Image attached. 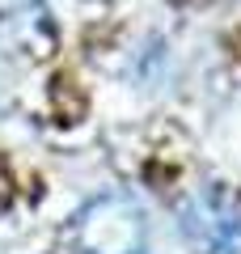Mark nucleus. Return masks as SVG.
<instances>
[{"instance_id":"nucleus-1","label":"nucleus","mask_w":241,"mask_h":254,"mask_svg":"<svg viewBox=\"0 0 241 254\" xmlns=\"http://www.w3.org/2000/svg\"><path fill=\"white\" fill-rule=\"evenodd\" d=\"M76 246L80 254H144L148 220L127 195H98L76 216Z\"/></svg>"},{"instance_id":"nucleus-2","label":"nucleus","mask_w":241,"mask_h":254,"mask_svg":"<svg viewBox=\"0 0 241 254\" xmlns=\"http://www.w3.org/2000/svg\"><path fill=\"white\" fill-rule=\"evenodd\" d=\"M216 254H241V225H233L229 233L220 237V250Z\"/></svg>"}]
</instances>
